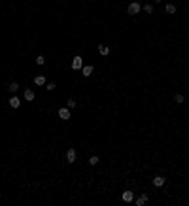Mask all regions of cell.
Masks as SVG:
<instances>
[{"mask_svg":"<svg viewBox=\"0 0 189 206\" xmlns=\"http://www.w3.org/2000/svg\"><path fill=\"white\" fill-rule=\"evenodd\" d=\"M59 117L63 119V121H68V119H70V108H68V106L59 108Z\"/></svg>","mask_w":189,"mask_h":206,"instance_id":"1","label":"cell"},{"mask_svg":"<svg viewBox=\"0 0 189 206\" xmlns=\"http://www.w3.org/2000/svg\"><path fill=\"white\" fill-rule=\"evenodd\" d=\"M153 2H155V4H159V2H161V0H153Z\"/></svg>","mask_w":189,"mask_h":206,"instance_id":"21","label":"cell"},{"mask_svg":"<svg viewBox=\"0 0 189 206\" xmlns=\"http://www.w3.org/2000/svg\"><path fill=\"white\" fill-rule=\"evenodd\" d=\"M99 161H100V159H99V155H91V157H89V165H93V166H95V165H99Z\"/></svg>","mask_w":189,"mask_h":206,"instance_id":"15","label":"cell"},{"mask_svg":"<svg viewBox=\"0 0 189 206\" xmlns=\"http://www.w3.org/2000/svg\"><path fill=\"white\" fill-rule=\"evenodd\" d=\"M148 201H149V197H148V195H140L138 199H134L136 206H146V204H148Z\"/></svg>","mask_w":189,"mask_h":206,"instance_id":"5","label":"cell"},{"mask_svg":"<svg viewBox=\"0 0 189 206\" xmlns=\"http://www.w3.org/2000/svg\"><path fill=\"white\" fill-rule=\"evenodd\" d=\"M76 157H78L76 149H68V151H66V161H68V163H70V165H72L74 161H76Z\"/></svg>","mask_w":189,"mask_h":206,"instance_id":"6","label":"cell"},{"mask_svg":"<svg viewBox=\"0 0 189 206\" xmlns=\"http://www.w3.org/2000/svg\"><path fill=\"white\" fill-rule=\"evenodd\" d=\"M36 64H38V66H44V64H45V57L44 55H38L36 57Z\"/></svg>","mask_w":189,"mask_h":206,"instance_id":"17","label":"cell"},{"mask_svg":"<svg viewBox=\"0 0 189 206\" xmlns=\"http://www.w3.org/2000/svg\"><path fill=\"white\" fill-rule=\"evenodd\" d=\"M174 100H176V104H184V102H185V96L178 93V95H174Z\"/></svg>","mask_w":189,"mask_h":206,"instance_id":"13","label":"cell"},{"mask_svg":"<svg viewBox=\"0 0 189 206\" xmlns=\"http://www.w3.org/2000/svg\"><path fill=\"white\" fill-rule=\"evenodd\" d=\"M72 68L74 70H81V68H83V59H81L80 55H76L72 59Z\"/></svg>","mask_w":189,"mask_h":206,"instance_id":"3","label":"cell"},{"mask_svg":"<svg viewBox=\"0 0 189 206\" xmlns=\"http://www.w3.org/2000/svg\"><path fill=\"white\" fill-rule=\"evenodd\" d=\"M25 100H28V102L34 100V91H32V89H27V91H25Z\"/></svg>","mask_w":189,"mask_h":206,"instance_id":"10","label":"cell"},{"mask_svg":"<svg viewBox=\"0 0 189 206\" xmlns=\"http://www.w3.org/2000/svg\"><path fill=\"white\" fill-rule=\"evenodd\" d=\"M81 74H83V78H89L91 74H93V66H85V64H83V68H81Z\"/></svg>","mask_w":189,"mask_h":206,"instance_id":"9","label":"cell"},{"mask_svg":"<svg viewBox=\"0 0 189 206\" xmlns=\"http://www.w3.org/2000/svg\"><path fill=\"white\" fill-rule=\"evenodd\" d=\"M165 182H167V180L163 178V176H155V178H153V185H155V187H163Z\"/></svg>","mask_w":189,"mask_h":206,"instance_id":"8","label":"cell"},{"mask_svg":"<svg viewBox=\"0 0 189 206\" xmlns=\"http://www.w3.org/2000/svg\"><path fill=\"white\" fill-rule=\"evenodd\" d=\"M66 106H68V108H76V100H74V98H68Z\"/></svg>","mask_w":189,"mask_h":206,"instance_id":"19","label":"cell"},{"mask_svg":"<svg viewBox=\"0 0 189 206\" xmlns=\"http://www.w3.org/2000/svg\"><path fill=\"white\" fill-rule=\"evenodd\" d=\"M9 91H11V93H17V91H19V83L11 81V83H9Z\"/></svg>","mask_w":189,"mask_h":206,"instance_id":"18","label":"cell"},{"mask_svg":"<svg viewBox=\"0 0 189 206\" xmlns=\"http://www.w3.org/2000/svg\"><path fill=\"white\" fill-rule=\"evenodd\" d=\"M99 53H100V55H104V57L110 55V47L108 46H99Z\"/></svg>","mask_w":189,"mask_h":206,"instance_id":"11","label":"cell"},{"mask_svg":"<svg viewBox=\"0 0 189 206\" xmlns=\"http://www.w3.org/2000/svg\"><path fill=\"white\" fill-rule=\"evenodd\" d=\"M121 199H123L125 202H132V201H134V193H132L131 189H127V191H123Z\"/></svg>","mask_w":189,"mask_h":206,"instance_id":"4","label":"cell"},{"mask_svg":"<svg viewBox=\"0 0 189 206\" xmlns=\"http://www.w3.org/2000/svg\"><path fill=\"white\" fill-rule=\"evenodd\" d=\"M165 11H167L168 15L176 13V6H174V4H167V6H165Z\"/></svg>","mask_w":189,"mask_h":206,"instance_id":"12","label":"cell"},{"mask_svg":"<svg viewBox=\"0 0 189 206\" xmlns=\"http://www.w3.org/2000/svg\"><path fill=\"white\" fill-rule=\"evenodd\" d=\"M127 11H129V15L140 13V4H138V2H131V4H129V8H127Z\"/></svg>","mask_w":189,"mask_h":206,"instance_id":"2","label":"cell"},{"mask_svg":"<svg viewBox=\"0 0 189 206\" xmlns=\"http://www.w3.org/2000/svg\"><path fill=\"white\" fill-rule=\"evenodd\" d=\"M55 87H57V85H55V83L53 81H49V83H47V91H53V89Z\"/></svg>","mask_w":189,"mask_h":206,"instance_id":"20","label":"cell"},{"mask_svg":"<svg viewBox=\"0 0 189 206\" xmlns=\"http://www.w3.org/2000/svg\"><path fill=\"white\" fill-rule=\"evenodd\" d=\"M142 9H144V11H146L148 15H151V13H153V4H146Z\"/></svg>","mask_w":189,"mask_h":206,"instance_id":"16","label":"cell"},{"mask_svg":"<svg viewBox=\"0 0 189 206\" xmlns=\"http://www.w3.org/2000/svg\"><path fill=\"white\" fill-rule=\"evenodd\" d=\"M19 106H21V100H19V96H11V98H9V108L17 110Z\"/></svg>","mask_w":189,"mask_h":206,"instance_id":"7","label":"cell"},{"mask_svg":"<svg viewBox=\"0 0 189 206\" xmlns=\"http://www.w3.org/2000/svg\"><path fill=\"white\" fill-rule=\"evenodd\" d=\"M34 83H36V85H45V78L44 76H36V78H34Z\"/></svg>","mask_w":189,"mask_h":206,"instance_id":"14","label":"cell"}]
</instances>
